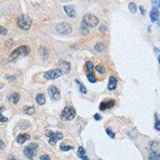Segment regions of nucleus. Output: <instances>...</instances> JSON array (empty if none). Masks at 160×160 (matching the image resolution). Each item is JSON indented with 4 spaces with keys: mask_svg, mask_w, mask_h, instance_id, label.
<instances>
[{
    "mask_svg": "<svg viewBox=\"0 0 160 160\" xmlns=\"http://www.w3.org/2000/svg\"><path fill=\"white\" fill-rule=\"evenodd\" d=\"M3 86H4V84L2 83H0V89H2V87H3Z\"/></svg>",
    "mask_w": 160,
    "mask_h": 160,
    "instance_id": "41",
    "label": "nucleus"
},
{
    "mask_svg": "<svg viewBox=\"0 0 160 160\" xmlns=\"http://www.w3.org/2000/svg\"><path fill=\"white\" fill-rule=\"evenodd\" d=\"M35 100H36L37 103L39 104V105L43 106L46 103V97H45V95L43 94H39L36 96Z\"/></svg>",
    "mask_w": 160,
    "mask_h": 160,
    "instance_id": "20",
    "label": "nucleus"
},
{
    "mask_svg": "<svg viewBox=\"0 0 160 160\" xmlns=\"http://www.w3.org/2000/svg\"><path fill=\"white\" fill-rule=\"evenodd\" d=\"M83 21L89 27H95L99 23V18L91 14H86L83 16Z\"/></svg>",
    "mask_w": 160,
    "mask_h": 160,
    "instance_id": "8",
    "label": "nucleus"
},
{
    "mask_svg": "<svg viewBox=\"0 0 160 160\" xmlns=\"http://www.w3.org/2000/svg\"><path fill=\"white\" fill-rule=\"evenodd\" d=\"M5 110V107L2 106L0 107V122H2V123H5V122H7L8 121V119L5 116L2 115V111Z\"/></svg>",
    "mask_w": 160,
    "mask_h": 160,
    "instance_id": "23",
    "label": "nucleus"
},
{
    "mask_svg": "<svg viewBox=\"0 0 160 160\" xmlns=\"http://www.w3.org/2000/svg\"><path fill=\"white\" fill-rule=\"evenodd\" d=\"M48 93L51 99L53 100H55V101H58L61 97L60 92H59V89L57 87H55V86H51V87H49Z\"/></svg>",
    "mask_w": 160,
    "mask_h": 160,
    "instance_id": "10",
    "label": "nucleus"
},
{
    "mask_svg": "<svg viewBox=\"0 0 160 160\" xmlns=\"http://www.w3.org/2000/svg\"><path fill=\"white\" fill-rule=\"evenodd\" d=\"M139 9H140V12H141V14H142V15H144V14H145V13H146V10H145V8H144V7L142 6H139Z\"/></svg>",
    "mask_w": 160,
    "mask_h": 160,
    "instance_id": "38",
    "label": "nucleus"
},
{
    "mask_svg": "<svg viewBox=\"0 0 160 160\" xmlns=\"http://www.w3.org/2000/svg\"><path fill=\"white\" fill-rule=\"evenodd\" d=\"M37 149H38V144L30 143V145L26 146L24 148V150H23L24 155L29 160H33V158H34L35 155V153H36Z\"/></svg>",
    "mask_w": 160,
    "mask_h": 160,
    "instance_id": "6",
    "label": "nucleus"
},
{
    "mask_svg": "<svg viewBox=\"0 0 160 160\" xmlns=\"http://www.w3.org/2000/svg\"><path fill=\"white\" fill-rule=\"evenodd\" d=\"M94 119H95L96 121H99V120L102 119V116L100 115V114H95V115H94Z\"/></svg>",
    "mask_w": 160,
    "mask_h": 160,
    "instance_id": "36",
    "label": "nucleus"
},
{
    "mask_svg": "<svg viewBox=\"0 0 160 160\" xmlns=\"http://www.w3.org/2000/svg\"><path fill=\"white\" fill-rule=\"evenodd\" d=\"M63 71H61L59 68H56V69L51 70V71H47L44 74V78L47 80H53V79H58L63 75Z\"/></svg>",
    "mask_w": 160,
    "mask_h": 160,
    "instance_id": "9",
    "label": "nucleus"
},
{
    "mask_svg": "<svg viewBox=\"0 0 160 160\" xmlns=\"http://www.w3.org/2000/svg\"><path fill=\"white\" fill-rule=\"evenodd\" d=\"M55 30L59 35H70L72 31V27H71V24L67 23V22H59V24L57 25L55 27Z\"/></svg>",
    "mask_w": 160,
    "mask_h": 160,
    "instance_id": "5",
    "label": "nucleus"
},
{
    "mask_svg": "<svg viewBox=\"0 0 160 160\" xmlns=\"http://www.w3.org/2000/svg\"><path fill=\"white\" fill-rule=\"evenodd\" d=\"M46 135L49 138V143L51 145H55L59 140L62 139L63 138V135L62 133L59 132H53L52 131L48 130L46 132Z\"/></svg>",
    "mask_w": 160,
    "mask_h": 160,
    "instance_id": "7",
    "label": "nucleus"
},
{
    "mask_svg": "<svg viewBox=\"0 0 160 160\" xmlns=\"http://www.w3.org/2000/svg\"><path fill=\"white\" fill-rule=\"evenodd\" d=\"M87 79H88L89 82H91V83H95L96 82V79L91 73L87 74Z\"/></svg>",
    "mask_w": 160,
    "mask_h": 160,
    "instance_id": "30",
    "label": "nucleus"
},
{
    "mask_svg": "<svg viewBox=\"0 0 160 160\" xmlns=\"http://www.w3.org/2000/svg\"><path fill=\"white\" fill-rule=\"evenodd\" d=\"M7 160H15V158H14V157L13 155H10L7 158Z\"/></svg>",
    "mask_w": 160,
    "mask_h": 160,
    "instance_id": "40",
    "label": "nucleus"
},
{
    "mask_svg": "<svg viewBox=\"0 0 160 160\" xmlns=\"http://www.w3.org/2000/svg\"><path fill=\"white\" fill-rule=\"evenodd\" d=\"M75 115H76V112L73 107H66L61 113L60 118L61 119L63 120V121H71L73 119H75Z\"/></svg>",
    "mask_w": 160,
    "mask_h": 160,
    "instance_id": "4",
    "label": "nucleus"
},
{
    "mask_svg": "<svg viewBox=\"0 0 160 160\" xmlns=\"http://www.w3.org/2000/svg\"><path fill=\"white\" fill-rule=\"evenodd\" d=\"M19 99H20V96L18 93H13L11 95H9L8 100L10 103H12L13 104H17L19 101Z\"/></svg>",
    "mask_w": 160,
    "mask_h": 160,
    "instance_id": "19",
    "label": "nucleus"
},
{
    "mask_svg": "<svg viewBox=\"0 0 160 160\" xmlns=\"http://www.w3.org/2000/svg\"><path fill=\"white\" fill-rule=\"evenodd\" d=\"M154 128H155L157 131H160V120L156 119L155 125H154Z\"/></svg>",
    "mask_w": 160,
    "mask_h": 160,
    "instance_id": "34",
    "label": "nucleus"
},
{
    "mask_svg": "<svg viewBox=\"0 0 160 160\" xmlns=\"http://www.w3.org/2000/svg\"><path fill=\"white\" fill-rule=\"evenodd\" d=\"M17 26L23 30H27L31 26V21L28 16L25 14H21L17 18Z\"/></svg>",
    "mask_w": 160,
    "mask_h": 160,
    "instance_id": "3",
    "label": "nucleus"
},
{
    "mask_svg": "<svg viewBox=\"0 0 160 160\" xmlns=\"http://www.w3.org/2000/svg\"><path fill=\"white\" fill-rule=\"evenodd\" d=\"M158 63H159V65H160V55H159V56H158Z\"/></svg>",
    "mask_w": 160,
    "mask_h": 160,
    "instance_id": "42",
    "label": "nucleus"
},
{
    "mask_svg": "<svg viewBox=\"0 0 160 160\" xmlns=\"http://www.w3.org/2000/svg\"><path fill=\"white\" fill-rule=\"evenodd\" d=\"M29 126H30L29 123H27V122L24 121V122H23V123H21L20 124V127L22 128V129H26V128L29 127Z\"/></svg>",
    "mask_w": 160,
    "mask_h": 160,
    "instance_id": "33",
    "label": "nucleus"
},
{
    "mask_svg": "<svg viewBox=\"0 0 160 160\" xmlns=\"http://www.w3.org/2000/svg\"><path fill=\"white\" fill-rule=\"evenodd\" d=\"M153 8L158 9L160 7V0H151Z\"/></svg>",
    "mask_w": 160,
    "mask_h": 160,
    "instance_id": "27",
    "label": "nucleus"
},
{
    "mask_svg": "<svg viewBox=\"0 0 160 160\" xmlns=\"http://www.w3.org/2000/svg\"><path fill=\"white\" fill-rule=\"evenodd\" d=\"M78 156L83 160H89L88 156L86 154V150L82 146H79V149H78Z\"/></svg>",
    "mask_w": 160,
    "mask_h": 160,
    "instance_id": "18",
    "label": "nucleus"
},
{
    "mask_svg": "<svg viewBox=\"0 0 160 160\" xmlns=\"http://www.w3.org/2000/svg\"><path fill=\"white\" fill-rule=\"evenodd\" d=\"M0 149L1 150H4L5 149V143L2 140L0 139Z\"/></svg>",
    "mask_w": 160,
    "mask_h": 160,
    "instance_id": "37",
    "label": "nucleus"
},
{
    "mask_svg": "<svg viewBox=\"0 0 160 160\" xmlns=\"http://www.w3.org/2000/svg\"><path fill=\"white\" fill-rule=\"evenodd\" d=\"M148 160H160V142L150 141L147 143Z\"/></svg>",
    "mask_w": 160,
    "mask_h": 160,
    "instance_id": "1",
    "label": "nucleus"
},
{
    "mask_svg": "<svg viewBox=\"0 0 160 160\" xmlns=\"http://www.w3.org/2000/svg\"><path fill=\"white\" fill-rule=\"evenodd\" d=\"M95 49L96 50V51L100 52V51H102L104 49V45L102 43H97V44L95 46Z\"/></svg>",
    "mask_w": 160,
    "mask_h": 160,
    "instance_id": "28",
    "label": "nucleus"
},
{
    "mask_svg": "<svg viewBox=\"0 0 160 160\" xmlns=\"http://www.w3.org/2000/svg\"><path fill=\"white\" fill-rule=\"evenodd\" d=\"M114 106H115V101L111 100L107 102H102L101 103H100V111H105L107 109H110V108L113 107Z\"/></svg>",
    "mask_w": 160,
    "mask_h": 160,
    "instance_id": "13",
    "label": "nucleus"
},
{
    "mask_svg": "<svg viewBox=\"0 0 160 160\" xmlns=\"http://www.w3.org/2000/svg\"><path fill=\"white\" fill-rule=\"evenodd\" d=\"M59 69L63 71V74H68L70 72V71H71V63L67 62V61H60L59 63Z\"/></svg>",
    "mask_w": 160,
    "mask_h": 160,
    "instance_id": "11",
    "label": "nucleus"
},
{
    "mask_svg": "<svg viewBox=\"0 0 160 160\" xmlns=\"http://www.w3.org/2000/svg\"><path fill=\"white\" fill-rule=\"evenodd\" d=\"M30 139V136L28 134H20L17 136L16 141L18 144H23L24 142H26L27 140H29Z\"/></svg>",
    "mask_w": 160,
    "mask_h": 160,
    "instance_id": "14",
    "label": "nucleus"
},
{
    "mask_svg": "<svg viewBox=\"0 0 160 160\" xmlns=\"http://www.w3.org/2000/svg\"><path fill=\"white\" fill-rule=\"evenodd\" d=\"M100 31H102V32H105V31H107V28H106L105 26H101L100 28Z\"/></svg>",
    "mask_w": 160,
    "mask_h": 160,
    "instance_id": "39",
    "label": "nucleus"
},
{
    "mask_svg": "<svg viewBox=\"0 0 160 160\" xmlns=\"http://www.w3.org/2000/svg\"><path fill=\"white\" fill-rule=\"evenodd\" d=\"M95 69H96V71H97L98 72H99V73H100V74H104V73H105V71H106L105 68H104V67L101 65L97 66V67H95Z\"/></svg>",
    "mask_w": 160,
    "mask_h": 160,
    "instance_id": "29",
    "label": "nucleus"
},
{
    "mask_svg": "<svg viewBox=\"0 0 160 160\" xmlns=\"http://www.w3.org/2000/svg\"><path fill=\"white\" fill-rule=\"evenodd\" d=\"M88 27H89V26H87L83 21H82L81 25H80V32H81V34L83 36H87V35H89L90 31Z\"/></svg>",
    "mask_w": 160,
    "mask_h": 160,
    "instance_id": "17",
    "label": "nucleus"
},
{
    "mask_svg": "<svg viewBox=\"0 0 160 160\" xmlns=\"http://www.w3.org/2000/svg\"><path fill=\"white\" fill-rule=\"evenodd\" d=\"M63 10L65 11L66 14L68 15L71 18H75L76 17L77 14H76V11L75 10V7L73 6H71V5H67V6H63Z\"/></svg>",
    "mask_w": 160,
    "mask_h": 160,
    "instance_id": "12",
    "label": "nucleus"
},
{
    "mask_svg": "<svg viewBox=\"0 0 160 160\" xmlns=\"http://www.w3.org/2000/svg\"><path fill=\"white\" fill-rule=\"evenodd\" d=\"M128 7H129V10H130V12L132 14H135L137 12V6L135 2H131L128 5Z\"/></svg>",
    "mask_w": 160,
    "mask_h": 160,
    "instance_id": "22",
    "label": "nucleus"
},
{
    "mask_svg": "<svg viewBox=\"0 0 160 160\" xmlns=\"http://www.w3.org/2000/svg\"><path fill=\"white\" fill-rule=\"evenodd\" d=\"M61 150H63V151H68V150H71V149H73V146H67V145H66L65 143H63L61 144Z\"/></svg>",
    "mask_w": 160,
    "mask_h": 160,
    "instance_id": "25",
    "label": "nucleus"
},
{
    "mask_svg": "<svg viewBox=\"0 0 160 160\" xmlns=\"http://www.w3.org/2000/svg\"><path fill=\"white\" fill-rule=\"evenodd\" d=\"M40 159L41 160H51L50 157L47 154H43V155L40 156Z\"/></svg>",
    "mask_w": 160,
    "mask_h": 160,
    "instance_id": "35",
    "label": "nucleus"
},
{
    "mask_svg": "<svg viewBox=\"0 0 160 160\" xmlns=\"http://www.w3.org/2000/svg\"><path fill=\"white\" fill-rule=\"evenodd\" d=\"M30 53V48L28 46H20L10 53V59L12 61L16 60L21 57L27 56Z\"/></svg>",
    "mask_w": 160,
    "mask_h": 160,
    "instance_id": "2",
    "label": "nucleus"
},
{
    "mask_svg": "<svg viewBox=\"0 0 160 160\" xmlns=\"http://www.w3.org/2000/svg\"><path fill=\"white\" fill-rule=\"evenodd\" d=\"M106 132H107V134L108 135L110 136V137H111V139H114L115 138V133H114L113 131H112L111 130V129H109V128H107V129H106Z\"/></svg>",
    "mask_w": 160,
    "mask_h": 160,
    "instance_id": "32",
    "label": "nucleus"
},
{
    "mask_svg": "<svg viewBox=\"0 0 160 160\" xmlns=\"http://www.w3.org/2000/svg\"><path fill=\"white\" fill-rule=\"evenodd\" d=\"M86 68H87V71H88L89 73H91L94 70L93 63H91V61H87V63H86Z\"/></svg>",
    "mask_w": 160,
    "mask_h": 160,
    "instance_id": "24",
    "label": "nucleus"
},
{
    "mask_svg": "<svg viewBox=\"0 0 160 160\" xmlns=\"http://www.w3.org/2000/svg\"><path fill=\"white\" fill-rule=\"evenodd\" d=\"M150 18L152 22H155L158 20V18H159V12H158V9H152L150 13Z\"/></svg>",
    "mask_w": 160,
    "mask_h": 160,
    "instance_id": "15",
    "label": "nucleus"
},
{
    "mask_svg": "<svg viewBox=\"0 0 160 160\" xmlns=\"http://www.w3.org/2000/svg\"><path fill=\"white\" fill-rule=\"evenodd\" d=\"M7 29L6 28V27H4V26H0V35H6V34H7Z\"/></svg>",
    "mask_w": 160,
    "mask_h": 160,
    "instance_id": "31",
    "label": "nucleus"
},
{
    "mask_svg": "<svg viewBox=\"0 0 160 160\" xmlns=\"http://www.w3.org/2000/svg\"><path fill=\"white\" fill-rule=\"evenodd\" d=\"M118 80L115 76L111 75L109 79V83H108V89L110 91H112V90H115L117 87Z\"/></svg>",
    "mask_w": 160,
    "mask_h": 160,
    "instance_id": "16",
    "label": "nucleus"
},
{
    "mask_svg": "<svg viewBox=\"0 0 160 160\" xmlns=\"http://www.w3.org/2000/svg\"><path fill=\"white\" fill-rule=\"evenodd\" d=\"M76 83H77L78 84H79V90H80V91H81V93H83V94H87V88H86V87H84V86H83L81 83H79V82L78 81V80H76Z\"/></svg>",
    "mask_w": 160,
    "mask_h": 160,
    "instance_id": "26",
    "label": "nucleus"
},
{
    "mask_svg": "<svg viewBox=\"0 0 160 160\" xmlns=\"http://www.w3.org/2000/svg\"><path fill=\"white\" fill-rule=\"evenodd\" d=\"M23 111H24L25 114L28 115H34L35 112V107H28V106H26L24 108H23Z\"/></svg>",
    "mask_w": 160,
    "mask_h": 160,
    "instance_id": "21",
    "label": "nucleus"
}]
</instances>
